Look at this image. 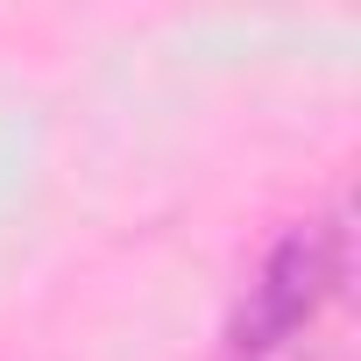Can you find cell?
Instances as JSON below:
<instances>
[{
  "label": "cell",
  "mask_w": 361,
  "mask_h": 361,
  "mask_svg": "<svg viewBox=\"0 0 361 361\" xmlns=\"http://www.w3.org/2000/svg\"><path fill=\"white\" fill-rule=\"evenodd\" d=\"M213 361H354V213L347 199L283 220L227 298Z\"/></svg>",
  "instance_id": "cell-1"
}]
</instances>
